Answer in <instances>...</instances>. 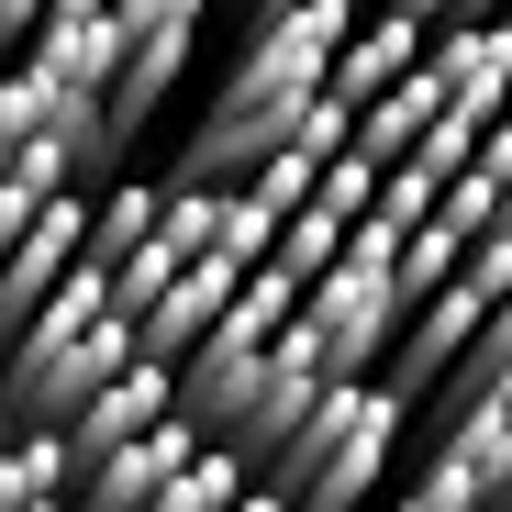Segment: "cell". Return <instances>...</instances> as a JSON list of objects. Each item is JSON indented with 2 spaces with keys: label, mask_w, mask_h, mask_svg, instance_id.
<instances>
[{
  "label": "cell",
  "mask_w": 512,
  "mask_h": 512,
  "mask_svg": "<svg viewBox=\"0 0 512 512\" xmlns=\"http://www.w3.org/2000/svg\"><path fill=\"white\" fill-rule=\"evenodd\" d=\"M401 435H412V401L390 379H323L290 435L245 457V479L268 490L279 512H357V501H379Z\"/></svg>",
  "instance_id": "obj_1"
},
{
  "label": "cell",
  "mask_w": 512,
  "mask_h": 512,
  "mask_svg": "<svg viewBox=\"0 0 512 512\" xmlns=\"http://www.w3.org/2000/svg\"><path fill=\"white\" fill-rule=\"evenodd\" d=\"M123 357H134V323L112 312L101 268L78 256V268L12 323V346H0V412H12V423H67Z\"/></svg>",
  "instance_id": "obj_2"
},
{
  "label": "cell",
  "mask_w": 512,
  "mask_h": 512,
  "mask_svg": "<svg viewBox=\"0 0 512 512\" xmlns=\"http://www.w3.org/2000/svg\"><path fill=\"white\" fill-rule=\"evenodd\" d=\"M501 490H512V390H490V401L435 423L401 512H501Z\"/></svg>",
  "instance_id": "obj_3"
},
{
  "label": "cell",
  "mask_w": 512,
  "mask_h": 512,
  "mask_svg": "<svg viewBox=\"0 0 512 512\" xmlns=\"http://www.w3.org/2000/svg\"><path fill=\"white\" fill-rule=\"evenodd\" d=\"M78 223H90V190H56L12 245H0V346H12V323H23L67 268H78Z\"/></svg>",
  "instance_id": "obj_4"
},
{
  "label": "cell",
  "mask_w": 512,
  "mask_h": 512,
  "mask_svg": "<svg viewBox=\"0 0 512 512\" xmlns=\"http://www.w3.org/2000/svg\"><path fill=\"white\" fill-rule=\"evenodd\" d=\"M167 412H179L167 368H156V357H123V368H112L90 401H78V412L56 423V435H67V457H78V468H90V457H112L123 435H145V423H167Z\"/></svg>",
  "instance_id": "obj_5"
},
{
  "label": "cell",
  "mask_w": 512,
  "mask_h": 512,
  "mask_svg": "<svg viewBox=\"0 0 512 512\" xmlns=\"http://www.w3.org/2000/svg\"><path fill=\"white\" fill-rule=\"evenodd\" d=\"M234 279H245V268H223V256H190V268H179V279H167V290L134 312V357L179 368V357L201 346V334H212V312L234 301Z\"/></svg>",
  "instance_id": "obj_6"
},
{
  "label": "cell",
  "mask_w": 512,
  "mask_h": 512,
  "mask_svg": "<svg viewBox=\"0 0 512 512\" xmlns=\"http://www.w3.org/2000/svg\"><path fill=\"white\" fill-rule=\"evenodd\" d=\"M312 390H323V368H312V346H301V334L279 323V346L256 357V390H245V401H234V423H223V446H234V457L279 446L290 423H301V401H312Z\"/></svg>",
  "instance_id": "obj_7"
},
{
  "label": "cell",
  "mask_w": 512,
  "mask_h": 512,
  "mask_svg": "<svg viewBox=\"0 0 512 512\" xmlns=\"http://www.w3.org/2000/svg\"><path fill=\"white\" fill-rule=\"evenodd\" d=\"M412 56H423V23H412V12H390V0H368V12L346 23V45H334V78H323V90L357 112V101H379V90H390Z\"/></svg>",
  "instance_id": "obj_8"
},
{
  "label": "cell",
  "mask_w": 512,
  "mask_h": 512,
  "mask_svg": "<svg viewBox=\"0 0 512 512\" xmlns=\"http://www.w3.org/2000/svg\"><path fill=\"white\" fill-rule=\"evenodd\" d=\"M190 446H201V423H179V412H167V423H145V435H123L112 457H90L67 501H145L167 468H190Z\"/></svg>",
  "instance_id": "obj_9"
},
{
  "label": "cell",
  "mask_w": 512,
  "mask_h": 512,
  "mask_svg": "<svg viewBox=\"0 0 512 512\" xmlns=\"http://www.w3.org/2000/svg\"><path fill=\"white\" fill-rule=\"evenodd\" d=\"M245 490H256V479H245V457H234L223 435H201V446H190V468H167L134 512H234Z\"/></svg>",
  "instance_id": "obj_10"
},
{
  "label": "cell",
  "mask_w": 512,
  "mask_h": 512,
  "mask_svg": "<svg viewBox=\"0 0 512 512\" xmlns=\"http://www.w3.org/2000/svg\"><path fill=\"white\" fill-rule=\"evenodd\" d=\"M78 490V457L56 423H12V446H0V512H23V501H67Z\"/></svg>",
  "instance_id": "obj_11"
},
{
  "label": "cell",
  "mask_w": 512,
  "mask_h": 512,
  "mask_svg": "<svg viewBox=\"0 0 512 512\" xmlns=\"http://www.w3.org/2000/svg\"><path fill=\"white\" fill-rule=\"evenodd\" d=\"M56 190H78L56 134H23V145H0V245H12V234H23V223H34Z\"/></svg>",
  "instance_id": "obj_12"
},
{
  "label": "cell",
  "mask_w": 512,
  "mask_h": 512,
  "mask_svg": "<svg viewBox=\"0 0 512 512\" xmlns=\"http://www.w3.org/2000/svg\"><path fill=\"white\" fill-rule=\"evenodd\" d=\"M156 201H167V179H112V190L90 201V223H78V256H90V268L134 256V245L156 234Z\"/></svg>",
  "instance_id": "obj_13"
},
{
  "label": "cell",
  "mask_w": 512,
  "mask_h": 512,
  "mask_svg": "<svg viewBox=\"0 0 512 512\" xmlns=\"http://www.w3.org/2000/svg\"><path fill=\"white\" fill-rule=\"evenodd\" d=\"M268 245H279V212L256 201V190H212V245L201 256H223V268H268Z\"/></svg>",
  "instance_id": "obj_14"
},
{
  "label": "cell",
  "mask_w": 512,
  "mask_h": 512,
  "mask_svg": "<svg viewBox=\"0 0 512 512\" xmlns=\"http://www.w3.org/2000/svg\"><path fill=\"white\" fill-rule=\"evenodd\" d=\"M334 245H346V223H334L323 201H301V212L279 223V245H268V268H290V279H323V268H334Z\"/></svg>",
  "instance_id": "obj_15"
},
{
  "label": "cell",
  "mask_w": 512,
  "mask_h": 512,
  "mask_svg": "<svg viewBox=\"0 0 512 512\" xmlns=\"http://www.w3.org/2000/svg\"><path fill=\"white\" fill-rule=\"evenodd\" d=\"M435 190H446L435 167H412V156H390V167H379V190H368V223H390V234H412L423 212H435Z\"/></svg>",
  "instance_id": "obj_16"
},
{
  "label": "cell",
  "mask_w": 512,
  "mask_h": 512,
  "mask_svg": "<svg viewBox=\"0 0 512 512\" xmlns=\"http://www.w3.org/2000/svg\"><path fill=\"white\" fill-rule=\"evenodd\" d=\"M34 23H45V0H0V45H23Z\"/></svg>",
  "instance_id": "obj_17"
},
{
  "label": "cell",
  "mask_w": 512,
  "mask_h": 512,
  "mask_svg": "<svg viewBox=\"0 0 512 512\" xmlns=\"http://www.w3.org/2000/svg\"><path fill=\"white\" fill-rule=\"evenodd\" d=\"M501 12V0H446V23H490Z\"/></svg>",
  "instance_id": "obj_18"
},
{
  "label": "cell",
  "mask_w": 512,
  "mask_h": 512,
  "mask_svg": "<svg viewBox=\"0 0 512 512\" xmlns=\"http://www.w3.org/2000/svg\"><path fill=\"white\" fill-rule=\"evenodd\" d=\"M268 12H301V0H245V23H268Z\"/></svg>",
  "instance_id": "obj_19"
},
{
  "label": "cell",
  "mask_w": 512,
  "mask_h": 512,
  "mask_svg": "<svg viewBox=\"0 0 512 512\" xmlns=\"http://www.w3.org/2000/svg\"><path fill=\"white\" fill-rule=\"evenodd\" d=\"M490 223H501V234H512V179H501V201H490Z\"/></svg>",
  "instance_id": "obj_20"
},
{
  "label": "cell",
  "mask_w": 512,
  "mask_h": 512,
  "mask_svg": "<svg viewBox=\"0 0 512 512\" xmlns=\"http://www.w3.org/2000/svg\"><path fill=\"white\" fill-rule=\"evenodd\" d=\"M234 512H279V501H268V490H245V501H234Z\"/></svg>",
  "instance_id": "obj_21"
},
{
  "label": "cell",
  "mask_w": 512,
  "mask_h": 512,
  "mask_svg": "<svg viewBox=\"0 0 512 512\" xmlns=\"http://www.w3.org/2000/svg\"><path fill=\"white\" fill-rule=\"evenodd\" d=\"M67 512H134V501H67Z\"/></svg>",
  "instance_id": "obj_22"
},
{
  "label": "cell",
  "mask_w": 512,
  "mask_h": 512,
  "mask_svg": "<svg viewBox=\"0 0 512 512\" xmlns=\"http://www.w3.org/2000/svg\"><path fill=\"white\" fill-rule=\"evenodd\" d=\"M23 512H67V501H23Z\"/></svg>",
  "instance_id": "obj_23"
},
{
  "label": "cell",
  "mask_w": 512,
  "mask_h": 512,
  "mask_svg": "<svg viewBox=\"0 0 512 512\" xmlns=\"http://www.w3.org/2000/svg\"><path fill=\"white\" fill-rule=\"evenodd\" d=\"M357 512H401V501H357Z\"/></svg>",
  "instance_id": "obj_24"
},
{
  "label": "cell",
  "mask_w": 512,
  "mask_h": 512,
  "mask_svg": "<svg viewBox=\"0 0 512 512\" xmlns=\"http://www.w3.org/2000/svg\"><path fill=\"white\" fill-rule=\"evenodd\" d=\"M0 446H12V412H0Z\"/></svg>",
  "instance_id": "obj_25"
},
{
  "label": "cell",
  "mask_w": 512,
  "mask_h": 512,
  "mask_svg": "<svg viewBox=\"0 0 512 512\" xmlns=\"http://www.w3.org/2000/svg\"><path fill=\"white\" fill-rule=\"evenodd\" d=\"M501 512H512V490H501Z\"/></svg>",
  "instance_id": "obj_26"
},
{
  "label": "cell",
  "mask_w": 512,
  "mask_h": 512,
  "mask_svg": "<svg viewBox=\"0 0 512 512\" xmlns=\"http://www.w3.org/2000/svg\"><path fill=\"white\" fill-rule=\"evenodd\" d=\"M357 12H368V0H357Z\"/></svg>",
  "instance_id": "obj_27"
},
{
  "label": "cell",
  "mask_w": 512,
  "mask_h": 512,
  "mask_svg": "<svg viewBox=\"0 0 512 512\" xmlns=\"http://www.w3.org/2000/svg\"><path fill=\"white\" fill-rule=\"evenodd\" d=\"M501 390H512V379H501Z\"/></svg>",
  "instance_id": "obj_28"
}]
</instances>
